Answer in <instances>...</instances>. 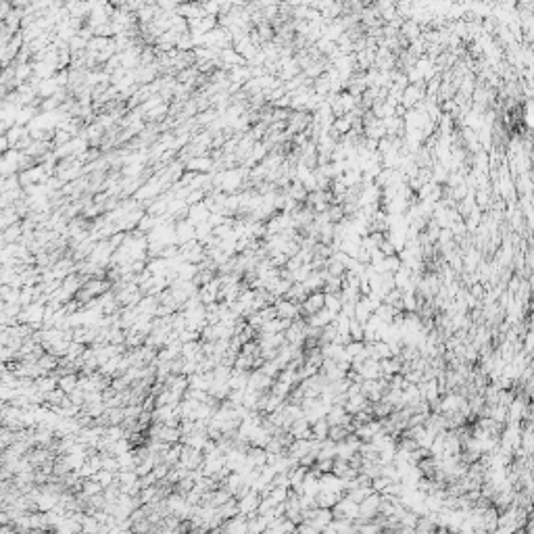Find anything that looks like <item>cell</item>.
<instances>
[{
    "mask_svg": "<svg viewBox=\"0 0 534 534\" xmlns=\"http://www.w3.org/2000/svg\"><path fill=\"white\" fill-rule=\"evenodd\" d=\"M299 309H301V317H307V315H313L319 309H324V290H315V292H309L305 301L299 303Z\"/></svg>",
    "mask_w": 534,
    "mask_h": 534,
    "instance_id": "1",
    "label": "cell"
},
{
    "mask_svg": "<svg viewBox=\"0 0 534 534\" xmlns=\"http://www.w3.org/2000/svg\"><path fill=\"white\" fill-rule=\"evenodd\" d=\"M274 307H276L278 317H282V319H290V321H292V319H299V317H301L299 303H292V301H288L286 297L276 299Z\"/></svg>",
    "mask_w": 534,
    "mask_h": 534,
    "instance_id": "2",
    "label": "cell"
},
{
    "mask_svg": "<svg viewBox=\"0 0 534 534\" xmlns=\"http://www.w3.org/2000/svg\"><path fill=\"white\" fill-rule=\"evenodd\" d=\"M259 493L257 490H248L246 495H242L240 499H236V505H238V513H242V515H246V517H250V515H255L257 513V505H259Z\"/></svg>",
    "mask_w": 534,
    "mask_h": 534,
    "instance_id": "3",
    "label": "cell"
},
{
    "mask_svg": "<svg viewBox=\"0 0 534 534\" xmlns=\"http://www.w3.org/2000/svg\"><path fill=\"white\" fill-rule=\"evenodd\" d=\"M21 321H25V324H34L38 326L42 319H44V305L42 303H36V305H30L25 309V311L19 315Z\"/></svg>",
    "mask_w": 534,
    "mask_h": 534,
    "instance_id": "4",
    "label": "cell"
},
{
    "mask_svg": "<svg viewBox=\"0 0 534 534\" xmlns=\"http://www.w3.org/2000/svg\"><path fill=\"white\" fill-rule=\"evenodd\" d=\"M307 294H309V290H307V286H305L303 282H292L290 288H288V292L284 294V297H286L288 301H292V303H301V301H305Z\"/></svg>",
    "mask_w": 534,
    "mask_h": 534,
    "instance_id": "5",
    "label": "cell"
},
{
    "mask_svg": "<svg viewBox=\"0 0 534 534\" xmlns=\"http://www.w3.org/2000/svg\"><path fill=\"white\" fill-rule=\"evenodd\" d=\"M328 430H330V424L326 421V417H319V419L311 421V436L313 438H317V440L328 438Z\"/></svg>",
    "mask_w": 534,
    "mask_h": 534,
    "instance_id": "6",
    "label": "cell"
},
{
    "mask_svg": "<svg viewBox=\"0 0 534 534\" xmlns=\"http://www.w3.org/2000/svg\"><path fill=\"white\" fill-rule=\"evenodd\" d=\"M209 209H207V205H194L192 207V211H190V219L188 221H192V223H203V221H207L209 217Z\"/></svg>",
    "mask_w": 534,
    "mask_h": 534,
    "instance_id": "7",
    "label": "cell"
},
{
    "mask_svg": "<svg viewBox=\"0 0 534 534\" xmlns=\"http://www.w3.org/2000/svg\"><path fill=\"white\" fill-rule=\"evenodd\" d=\"M75 386H77V378H75L73 374H69V376H63V378H59V388L65 392V395H69V392H71V390H75Z\"/></svg>",
    "mask_w": 534,
    "mask_h": 534,
    "instance_id": "8",
    "label": "cell"
},
{
    "mask_svg": "<svg viewBox=\"0 0 534 534\" xmlns=\"http://www.w3.org/2000/svg\"><path fill=\"white\" fill-rule=\"evenodd\" d=\"M42 177H44V171H42L40 167H36V169H30V171H25V173H23V175H21L19 180L23 182V184H30L32 180H34V182H38V180H42Z\"/></svg>",
    "mask_w": 534,
    "mask_h": 534,
    "instance_id": "9",
    "label": "cell"
},
{
    "mask_svg": "<svg viewBox=\"0 0 534 534\" xmlns=\"http://www.w3.org/2000/svg\"><path fill=\"white\" fill-rule=\"evenodd\" d=\"M188 167H190V169H201V171H207L209 167H211V161H209V159H192V161L188 163Z\"/></svg>",
    "mask_w": 534,
    "mask_h": 534,
    "instance_id": "10",
    "label": "cell"
}]
</instances>
